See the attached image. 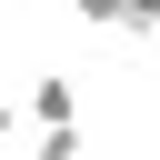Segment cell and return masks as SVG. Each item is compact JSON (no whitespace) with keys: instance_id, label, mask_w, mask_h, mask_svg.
Instances as JSON below:
<instances>
[{"instance_id":"cell-1","label":"cell","mask_w":160,"mask_h":160,"mask_svg":"<svg viewBox=\"0 0 160 160\" xmlns=\"http://www.w3.org/2000/svg\"><path fill=\"white\" fill-rule=\"evenodd\" d=\"M30 110H40V130H80V90L70 80H30Z\"/></svg>"},{"instance_id":"cell-2","label":"cell","mask_w":160,"mask_h":160,"mask_svg":"<svg viewBox=\"0 0 160 160\" xmlns=\"http://www.w3.org/2000/svg\"><path fill=\"white\" fill-rule=\"evenodd\" d=\"M70 10H80L90 30H130V0H70Z\"/></svg>"}]
</instances>
